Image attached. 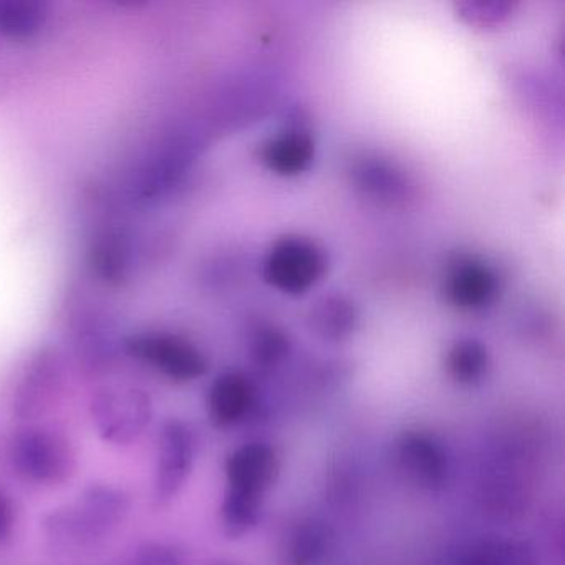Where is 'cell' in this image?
<instances>
[{"label":"cell","instance_id":"20","mask_svg":"<svg viewBox=\"0 0 565 565\" xmlns=\"http://www.w3.org/2000/svg\"><path fill=\"white\" fill-rule=\"evenodd\" d=\"M289 353V339L276 327L260 326L256 330L250 347V355L259 369L270 370L279 365Z\"/></svg>","mask_w":565,"mask_h":565},{"label":"cell","instance_id":"17","mask_svg":"<svg viewBox=\"0 0 565 565\" xmlns=\"http://www.w3.org/2000/svg\"><path fill=\"white\" fill-rule=\"evenodd\" d=\"M49 19V4L42 0H0V38L34 41L47 28Z\"/></svg>","mask_w":565,"mask_h":565},{"label":"cell","instance_id":"16","mask_svg":"<svg viewBox=\"0 0 565 565\" xmlns=\"http://www.w3.org/2000/svg\"><path fill=\"white\" fill-rule=\"evenodd\" d=\"M329 527L322 522L307 519L290 527L280 545V565H317L330 547Z\"/></svg>","mask_w":565,"mask_h":565},{"label":"cell","instance_id":"6","mask_svg":"<svg viewBox=\"0 0 565 565\" xmlns=\"http://www.w3.org/2000/svg\"><path fill=\"white\" fill-rule=\"evenodd\" d=\"M125 352L131 359L157 370L174 383H190L207 372L204 353L186 337L173 332L134 333L124 342Z\"/></svg>","mask_w":565,"mask_h":565},{"label":"cell","instance_id":"21","mask_svg":"<svg viewBox=\"0 0 565 565\" xmlns=\"http://www.w3.org/2000/svg\"><path fill=\"white\" fill-rule=\"evenodd\" d=\"M114 565H183V555L174 545L150 542Z\"/></svg>","mask_w":565,"mask_h":565},{"label":"cell","instance_id":"13","mask_svg":"<svg viewBox=\"0 0 565 565\" xmlns=\"http://www.w3.org/2000/svg\"><path fill=\"white\" fill-rule=\"evenodd\" d=\"M257 158L269 173L279 178H296L312 167L316 140L309 131H279L260 145Z\"/></svg>","mask_w":565,"mask_h":565},{"label":"cell","instance_id":"8","mask_svg":"<svg viewBox=\"0 0 565 565\" xmlns=\"http://www.w3.org/2000/svg\"><path fill=\"white\" fill-rule=\"evenodd\" d=\"M194 436L180 419L164 423L158 439L153 495L157 504L173 501L186 484L194 465Z\"/></svg>","mask_w":565,"mask_h":565},{"label":"cell","instance_id":"15","mask_svg":"<svg viewBox=\"0 0 565 565\" xmlns=\"http://www.w3.org/2000/svg\"><path fill=\"white\" fill-rule=\"evenodd\" d=\"M359 312L345 294H327L310 307L309 327L322 339L340 342L356 329Z\"/></svg>","mask_w":565,"mask_h":565},{"label":"cell","instance_id":"7","mask_svg":"<svg viewBox=\"0 0 565 565\" xmlns=\"http://www.w3.org/2000/svg\"><path fill=\"white\" fill-rule=\"evenodd\" d=\"M441 289L446 302L456 310L479 312L498 300L499 277L484 260L455 254L446 264Z\"/></svg>","mask_w":565,"mask_h":565},{"label":"cell","instance_id":"18","mask_svg":"<svg viewBox=\"0 0 565 565\" xmlns=\"http://www.w3.org/2000/svg\"><path fill=\"white\" fill-rule=\"evenodd\" d=\"M458 565H537L534 548L518 539H488L476 542Z\"/></svg>","mask_w":565,"mask_h":565},{"label":"cell","instance_id":"12","mask_svg":"<svg viewBox=\"0 0 565 565\" xmlns=\"http://www.w3.org/2000/svg\"><path fill=\"white\" fill-rule=\"evenodd\" d=\"M396 458L403 475L423 489L443 488L448 481L449 459L435 436L408 431L399 438Z\"/></svg>","mask_w":565,"mask_h":565},{"label":"cell","instance_id":"3","mask_svg":"<svg viewBox=\"0 0 565 565\" xmlns=\"http://www.w3.org/2000/svg\"><path fill=\"white\" fill-rule=\"evenodd\" d=\"M12 468L25 481L61 486L77 471V452L64 433L45 426H25L9 445Z\"/></svg>","mask_w":565,"mask_h":565},{"label":"cell","instance_id":"14","mask_svg":"<svg viewBox=\"0 0 565 565\" xmlns=\"http://www.w3.org/2000/svg\"><path fill=\"white\" fill-rule=\"evenodd\" d=\"M254 405V385L239 372L217 376L207 393V413L216 428H230L246 418Z\"/></svg>","mask_w":565,"mask_h":565},{"label":"cell","instance_id":"1","mask_svg":"<svg viewBox=\"0 0 565 565\" xmlns=\"http://www.w3.org/2000/svg\"><path fill=\"white\" fill-rule=\"evenodd\" d=\"M130 495L118 486L98 482L74 502L45 515V539L57 551H84L110 535L130 512Z\"/></svg>","mask_w":565,"mask_h":565},{"label":"cell","instance_id":"22","mask_svg":"<svg viewBox=\"0 0 565 565\" xmlns=\"http://www.w3.org/2000/svg\"><path fill=\"white\" fill-rule=\"evenodd\" d=\"M15 522H18V512H15L14 502L0 491V544H4L14 534Z\"/></svg>","mask_w":565,"mask_h":565},{"label":"cell","instance_id":"10","mask_svg":"<svg viewBox=\"0 0 565 565\" xmlns=\"http://www.w3.org/2000/svg\"><path fill=\"white\" fill-rule=\"evenodd\" d=\"M62 382L61 356L55 350H39L25 365L14 390L12 408L22 419H34L51 406Z\"/></svg>","mask_w":565,"mask_h":565},{"label":"cell","instance_id":"4","mask_svg":"<svg viewBox=\"0 0 565 565\" xmlns=\"http://www.w3.org/2000/svg\"><path fill=\"white\" fill-rule=\"evenodd\" d=\"M90 415L102 439L128 446L150 428L153 402L140 386L117 383L104 386L92 396Z\"/></svg>","mask_w":565,"mask_h":565},{"label":"cell","instance_id":"19","mask_svg":"<svg viewBox=\"0 0 565 565\" xmlns=\"http://www.w3.org/2000/svg\"><path fill=\"white\" fill-rule=\"evenodd\" d=\"M488 349L475 339H465L451 345L446 353L445 366L448 375L459 385H476L489 370Z\"/></svg>","mask_w":565,"mask_h":565},{"label":"cell","instance_id":"5","mask_svg":"<svg viewBox=\"0 0 565 565\" xmlns=\"http://www.w3.org/2000/svg\"><path fill=\"white\" fill-rule=\"evenodd\" d=\"M329 267V256L309 237H279L270 244L260 263V277L280 294L300 296L322 280Z\"/></svg>","mask_w":565,"mask_h":565},{"label":"cell","instance_id":"11","mask_svg":"<svg viewBox=\"0 0 565 565\" xmlns=\"http://www.w3.org/2000/svg\"><path fill=\"white\" fill-rule=\"evenodd\" d=\"M140 256V237L127 224H110L92 243V267L104 282L111 286L130 282Z\"/></svg>","mask_w":565,"mask_h":565},{"label":"cell","instance_id":"2","mask_svg":"<svg viewBox=\"0 0 565 565\" xmlns=\"http://www.w3.org/2000/svg\"><path fill=\"white\" fill-rule=\"evenodd\" d=\"M203 134L191 125H178L148 151L128 184V196L135 203H158L183 183L203 148Z\"/></svg>","mask_w":565,"mask_h":565},{"label":"cell","instance_id":"9","mask_svg":"<svg viewBox=\"0 0 565 565\" xmlns=\"http://www.w3.org/2000/svg\"><path fill=\"white\" fill-rule=\"evenodd\" d=\"M279 471V458L266 443L241 446L226 459V495L263 502Z\"/></svg>","mask_w":565,"mask_h":565}]
</instances>
